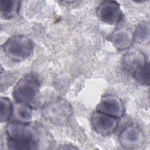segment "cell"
I'll use <instances>...</instances> for the list:
<instances>
[{
  "label": "cell",
  "mask_w": 150,
  "mask_h": 150,
  "mask_svg": "<svg viewBox=\"0 0 150 150\" xmlns=\"http://www.w3.org/2000/svg\"><path fill=\"white\" fill-rule=\"evenodd\" d=\"M97 110L115 118H120L124 112L122 102L114 96H106L98 104Z\"/></svg>",
  "instance_id": "obj_7"
},
{
  "label": "cell",
  "mask_w": 150,
  "mask_h": 150,
  "mask_svg": "<svg viewBox=\"0 0 150 150\" xmlns=\"http://www.w3.org/2000/svg\"><path fill=\"white\" fill-rule=\"evenodd\" d=\"M1 121L6 122L12 115V104L8 98L1 97Z\"/></svg>",
  "instance_id": "obj_13"
},
{
  "label": "cell",
  "mask_w": 150,
  "mask_h": 150,
  "mask_svg": "<svg viewBox=\"0 0 150 150\" xmlns=\"http://www.w3.org/2000/svg\"><path fill=\"white\" fill-rule=\"evenodd\" d=\"M97 13L102 22L111 25L118 23L122 18L120 4L114 1L101 2L98 6Z\"/></svg>",
  "instance_id": "obj_5"
},
{
  "label": "cell",
  "mask_w": 150,
  "mask_h": 150,
  "mask_svg": "<svg viewBox=\"0 0 150 150\" xmlns=\"http://www.w3.org/2000/svg\"><path fill=\"white\" fill-rule=\"evenodd\" d=\"M42 112L44 117L52 122L63 124L70 118L71 108L65 100L57 99L46 104Z\"/></svg>",
  "instance_id": "obj_4"
},
{
  "label": "cell",
  "mask_w": 150,
  "mask_h": 150,
  "mask_svg": "<svg viewBox=\"0 0 150 150\" xmlns=\"http://www.w3.org/2000/svg\"><path fill=\"white\" fill-rule=\"evenodd\" d=\"M8 146L11 149H47L52 145L50 135L42 126L36 123L9 122L6 128Z\"/></svg>",
  "instance_id": "obj_1"
},
{
  "label": "cell",
  "mask_w": 150,
  "mask_h": 150,
  "mask_svg": "<svg viewBox=\"0 0 150 150\" xmlns=\"http://www.w3.org/2000/svg\"><path fill=\"white\" fill-rule=\"evenodd\" d=\"M135 79L141 84H149V66L146 63L143 69L134 74Z\"/></svg>",
  "instance_id": "obj_15"
},
{
  "label": "cell",
  "mask_w": 150,
  "mask_h": 150,
  "mask_svg": "<svg viewBox=\"0 0 150 150\" xmlns=\"http://www.w3.org/2000/svg\"><path fill=\"white\" fill-rule=\"evenodd\" d=\"M19 6L18 1H1V13L5 19H12L18 14Z\"/></svg>",
  "instance_id": "obj_12"
},
{
  "label": "cell",
  "mask_w": 150,
  "mask_h": 150,
  "mask_svg": "<svg viewBox=\"0 0 150 150\" xmlns=\"http://www.w3.org/2000/svg\"><path fill=\"white\" fill-rule=\"evenodd\" d=\"M142 136L140 131L134 127H128L120 135L121 144L126 148H132L141 144Z\"/></svg>",
  "instance_id": "obj_9"
},
{
  "label": "cell",
  "mask_w": 150,
  "mask_h": 150,
  "mask_svg": "<svg viewBox=\"0 0 150 150\" xmlns=\"http://www.w3.org/2000/svg\"><path fill=\"white\" fill-rule=\"evenodd\" d=\"M112 42L120 49H124L131 45L133 37L130 32L124 29L116 30L112 35Z\"/></svg>",
  "instance_id": "obj_11"
},
{
  "label": "cell",
  "mask_w": 150,
  "mask_h": 150,
  "mask_svg": "<svg viewBox=\"0 0 150 150\" xmlns=\"http://www.w3.org/2000/svg\"><path fill=\"white\" fill-rule=\"evenodd\" d=\"M149 24L146 23H141L138 25L135 33L134 38L139 42L146 41L149 36Z\"/></svg>",
  "instance_id": "obj_14"
},
{
  "label": "cell",
  "mask_w": 150,
  "mask_h": 150,
  "mask_svg": "<svg viewBox=\"0 0 150 150\" xmlns=\"http://www.w3.org/2000/svg\"><path fill=\"white\" fill-rule=\"evenodd\" d=\"M122 62L125 69L134 74L143 69L146 64L144 55L136 49H131L126 53Z\"/></svg>",
  "instance_id": "obj_8"
},
{
  "label": "cell",
  "mask_w": 150,
  "mask_h": 150,
  "mask_svg": "<svg viewBox=\"0 0 150 150\" xmlns=\"http://www.w3.org/2000/svg\"><path fill=\"white\" fill-rule=\"evenodd\" d=\"M91 124L94 129L97 133L107 135L116 129L118 122L117 118L97 111L93 114Z\"/></svg>",
  "instance_id": "obj_6"
},
{
  "label": "cell",
  "mask_w": 150,
  "mask_h": 150,
  "mask_svg": "<svg viewBox=\"0 0 150 150\" xmlns=\"http://www.w3.org/2000/svg\"><path fill=\"white\" fill-rule=\"evenodd\" d=\"M33 47V42L29 38L22 35L9 38L2 46L6 55L16 61H23L30 56Z\"/></svg>",
  "instance_id": "obj_2"
},
{
  "label": "cell",
  "mask_w": 150,
  "mask_h": 150,
  "mask_svg": "<svg viewBox=\"0 0 150 150\" xmlns=\"http://www.w3.org/2000/svg\"><path fill=\"white\" fill-rule=\"evenodd\" d=\"M40 84L37 77L28 74L20 79L13 88L12 96L16 102L32 105L36 100Z\"/></svg>",
  "instance_id": "obj_3"
},
{
  "label": "cell",
  "mask_w": 150,
  "mask_h": 150,
  "mask_svg": "<svg viewBox=\"0 0 150 150\" xmlns=\"http://www.w3.org/2000/svg\"><path fill=\"white\" fill-rule=\"evenodd\" d=\"M31 106L25 103L16 102L12 104V116L14 121L22 123H29L32 119Z\"/></svg>",
  "instance_id": "obj_10"
}]
</instances>
